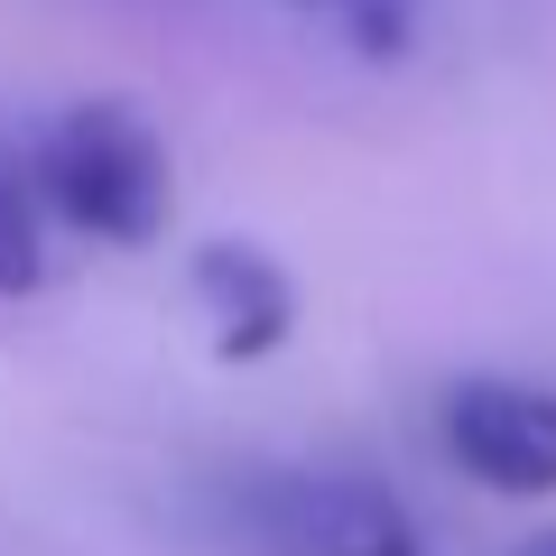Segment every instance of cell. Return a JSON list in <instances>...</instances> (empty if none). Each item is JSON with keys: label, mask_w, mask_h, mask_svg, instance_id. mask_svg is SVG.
Returning <instances> with one entry per match:
<instances>
[{"label": "cell", "mask_w": 556, "mask_h": 556, "mask_svg": "<svg viewBox=\"0 0 556 556\" xmlns=\"http://www.w3.org/2000/svg\"><path fill=\"white\" fill-rule=\"evenodd\" d=\"M38 195L93 241H159L167 232V149L121 102H75L38 139Z\"/></svg>", "instance_id": "1"}, {"label": "cell", "mask_w": 556, "mask_h": 556, "mask_svg": "<svg viewBox=\"0 0 556 556\" xmlns=\"http://www.w3.org/2000/svg\"><path fill=\"white\" fill-rule=\"evenodd\" d=\"M232 538L251 556H427L408 501L353 473H251L232 492Z\"/></svg>", "instance_id": "2"}, {"label": "cell", "mask_w": 556, "mask_h": 556, "mask_svg": "<svg viewBox=\"0 0 556 556\" xmlns=\"http://www.w3.org/2000/svg\"><path fill=\"white\" fill-rule=\"evenodd\" d=\"M445 455L492 492H556V390L473 371L445 390Z\"/></svg>", "instance_id": "3"}, {"label": "cell", "mask_w": 556, "mask_h": 556, "mask_svg": "<svg viewBox=\"0 0 556 556\" xmlns=\"http://www.w3.org/2000/svg\"><path fill=\"white\" fill-rule=\"evenodd\" d=\"M195 298H204V316H214V353L223 362L278 353L288 325H298V288H288V269H278L269 251H241V241H214V251L195 260Z\"/></svg>", "instance_id": "4"}, {"label": "cell", "mask_w": 556, "mask_h": 556, "mask_svg": "<svg viewBox=\"0 0 556 556\" xmlns=\"http://www.w3.org/2000/svg\"><path fill=\"white\" fill-rule=\"evenodd\" d=\"M38 214H28V195L10 177H0V298H20V288H38Z\"/></svg>", "instance_id": "5"}, {"label": "cell", "mask_w": 556, "mask_h": 556, "mask_svg": "<svg viewBox=\"0 0 556 556\" xmlns=\"http://www.w3.org/2000/svg\"><path fill=\"white\" fill-rule=\"evenodd\" d=\"M519 556H556V529H547V538H529V547H519Z\"/></svg>", "instance_id": "6"}]
</instances>
